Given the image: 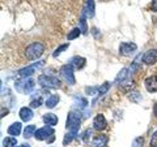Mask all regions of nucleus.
<instances>
[{
  "instance_id": "obj_1",
  "label": "nucleus",
  "mask_w": 157,
  "mask_h": 147,
  "mask_svg": "<svg viewBox=\"0 0 157 147\" xmlns=\"http://www.w3.org/2000/svg\"><path fill=\"white\" fill-rule=\"evenodd\" d=\"M81 124V113L78 111H71L67 116V121H66V128L68 131L77 134L78 133V128Z\"/></svg>"
},
{
  "instance_id": "obj_2",
  "label": "nucleus",
  "mask_w": 157,
  "mask_h": 147,
  "mask_svg": "<svg viewBox=\"0 0 157 147\" xmlns=\"http://www.w3.org/2000/svg\"><path fill=\"white\" fill-rule=\"evenodd\" d=\"M43 52H45V46L39 42H33L32 45L26 47L25 56L29 60H37V59H39L43 55Z\"/></svg>"
},
{
  "instance_id": "obj_3",
  "label": "nucleus",
  "mask_w": 157,
  "mask_h": 147,
  "mask_svg": "<svg viewBox=\"0 0 157 147\" xmlns=\"http://www.w3.org/2000/svg\"><path fill=\"white\" fill-rule=\"evenodd\" d=\"M38 83L43 89H59L62 86V82L58 77L54 76H47V74H41L38 77Z\"/></svg>"
},
{
  "instance_id": "obj_4",
  "label": "nucleus",
  "mask_w": 157,
  "mask_h": 147,
  "mask_svg": "<svg viewBox=\"0 0 157 147\" xmlns=\"http://www.w3.org/2000/svg\"><path fill=\"white\" fill-rule=\"evenodd\" d=\"M55 131H54V126H43V128H39L37 129L36 134H34V137H36L37 141H47L48 143L50 142L54 141V138H55Z\"/></svg>"
},
{
  "instance_id": "obj_5",
  "label": "nucleus",
  "mask_w": 157,
  "mask_h": 147,
  "mask_svg": "<svg viewBox=\"0 0 157 147\" xmlns=\"http://www.w3.org/2000/svg\"><path fill=\"white\" fill-rule=\"evenodd\" d=\"M59 74H60L62 80H64L68 85H75L76 83V78L73 74V66L71 64H66L59 69Z\"/></svg>"
},
{
  "instance_id": "obj_6",
  "label": "nucleus",
  "mask_w": 157,
  "mask_h": 147,
  "mask_svg": "<svg viewBox=\"0 0 157 147\" xmlns=\"http://www.w3.org/2000/svg\"><path fill=\"white\" fill-rule=\"evenodd\" d=\"M43 65H45V61H43V60L37 61V63H34V64L29 65L26 68H22V69H20L18 70V76L22 77V78H28V77H30L32 74H34L36 70L39 69V68H42Z\"/></svg>"
},
{
  "instance_id": "obj_7",
  "label": "nucleus",
  "mask_w": 157,
  "mask_h": 147,
  "mask_svg": "<svg viewBox=\"0 0 157 147\" xmlns=\"http://www.w3.org/2000/svg\"><path fill=\"white\" fill-rule=\"evenodd\" d=\"M34 86H36V82L32 78H25L24 81H18L16 82V87L18 91H22L25 94H30L34 90Z\"/></svg>"
},
{
  "instance_id": "obj_8",
  "label": "nucleus",
  "mask_w": 157,
  "mask_h": 147,
  "mask_svg": "<svg viewBox=\"0 0 157 147\" xmlns=\"http://www.w3.org/2000/svg\"><path fill=\"white\" fill-rule=\"evenodd\" d=\"M137 50V46L132 42H123L119 46V53L123 56H130Z\"/></svg>"
},
{
  "instance_id": "obj_9",
  "label": "nucleus",
  "mask_w": 157,
  "mask_h": 147,
  "mask_svg": "<svg viewBox=\"0 0 157 147\" xmlns=\"http://www.w3.org/2000/svg\"><path fill=\"white\" fill-rule=\"evenodd\" d=\"M106 126H107V121H106L104 115L100 113V115H97L94 119H93V129L94 130H98V131L105 130Z\"/></svg>"
},
{
  "instance_id": "obj_10",
  "label": "nucleus",
  "mask_w": 157,
  "mask_h": 147,
  "mask_svg": "<svg viewBox=\"0 0 157 147\" xmlns=\"http://www.w3.org/2000/svg\"><path fill=\"white\" fill-rule=\"evenodd\" d=\"M82 13H84L88 18H93V17H94V13H96L94 0H85L84 8H82Z\"/></svg>"
},
{
  "instance_id": "obj_11",
  "label": "nucleus",
  "mask_w": 157,
  "mask_h": 147,
  "mask_svg": "<svg viewBox=\"0 0 157 147\" xmlns=\"http://www.w3.org/2000/svg\"><path fill=\"white\" fill-rule=\"evenodd\" d=\"M143 63L147 65H152L157 63V50L153 48V50H148L144 55H143Z\"/></svg>"
},
{
  "instance_id": "obj_12",
  "label": "nucleus",
  "mask_w": 157,
  "mask_h": 147,
  "mask_svg": "<svg viewBox=\"0 0 157 147\" xmlns=\"http://www.w3.org/2000/svg\"><path fill=\"white\" fill-rule=\"evenodd\" d=\"M144 86L148 92H157V76H149L144 80Z\"/></svg>"
},
{
  "instance_id": "obj_13",
  "label": "nucleus",
  "mask_w": 157,
  "mask_h": 147,
  "mask_svg": "<svg viewBox=\"0 0 157 147\" xmlns=\"http://www.w3.org/2000/svg\"><path fill=\"white\" fill-rule=\"evenodd\" d=\"M107 142H109V137L105 134H100L92 141V147H106Z\"/></svg>"
},
{
  "instance_id": "obj_14",
  "label": "nucleus",
  "mask_w": 157,
  "mask_h": 147,
  "mask_svg": "<svg viewBox=\"0 0 157 147\" xmlns=\"http://www.w3.org/2000/svg\"><path fill=\"white\" fill-rule=\"evenodd\" d=\"M85 57H82V56H73L71 60H70V64L75 68V69H82V68L85 66Z\"/></svg>"
},
{
  "instance_id": "obj_15",
  "label": "nucleus",
  "mask_w": 157,
  "mask_h": 147,
  "mask_svg": "<svg viewBox=\"0 0 157 147\" xmlns=\"http://www.w3.org/2000/svg\"><path fill=\"white\" fill-rule=\"evenodd\" d=\"M18 115H20V119H21L24 122H28L33 119V111L29 108V107H22L18 112Z\"/></svg>"
},
{
  "instance_id": "obj_16",
  "label": "nucleus",
  "mask_w": 157,
  "mask_h": 147,
  "mask_svg": "<svg viewBox=\"0 0 157 147\" xmlns=\"http://www.w3.org/2000/svg\"><path fill=\"white\" fill-rule=\"evenodd\" d=\"M21 129H22L21 122H13L12 125H9V128H8L7 131H8L9 135L17 137V135H20V133H21Z\"/></svg>"
},
{
  "instance_id": "obj_17",
  "label": "nucleus",
  "mask_w": 157,
  "mask_h": 147,
  "mask_svg": "<svg viewBox=\"0 0 157 147\" xmlns=\"http://www.w3.org/2000/svg\"><path fill=\"white\" fill-rule=\"evenodd\" d=\"M130 74H131V70L128 69V68H123V69H122L119 73H118V76H117V78H115V82L117 83H123L127 78L130 77Z\"/></svg>"
},
{
  "instance_id": "obj_18",
  "label": "nucleus",
  "mask_w": 157,
  "mask_h": 147,
  "mask_svg": "<svg viewBox=\"0 0 157 147\" xmlns=\"http://www.w3.org/2000/svg\"><path fill=\"white\" fill-rule=\"evenodd\" d=\"M58 121H59L58 116L54 115V113H46L45 116H43V122L48 126H55L58 124Z\"/></svg>"
},
{
  "instance_id": "obj_19",
  "label": "nucleus",
  "mask_w": 157,
  "mask_h": 147,
  "mask_svg": "<svg viewBox=\"0 0 157 147\" xmlns=\"http://www.w3.org/2000/svg\"><path fill=\"white\" fill-rule=\"evenodd\" d=\"M59 100H60V98H59L58 95H50L46 99V102H45V106L47 107V108H54L58 103H59Z\"/></svg>"
},
{
  "instance_id": "obj_20",
  "label": "nucleus",
  "mask_w": 157,
  "mask_h": 147,
  "mask_svg": "<svg viewBox=\"0 0 157 147\" xmlns=\"http://www.w3.org/2000/svg\"><path fill=\"white\" fill-rule=\"evenodd\" d=\"M36 131H37L36 125H28L26 128L24 129V137H25L26 139H29V138H32V137L36 134Z\"/></svg>"
},
{
  "instance_id": "obj_21",
  "label": "nucleus",
  "mask_w": 157,
  "mask_h": 147,
  "mask_svg": "<svg viewBox=\"0 0 157 147\" xmlns=\"http://www.w3.org/2000/svg\"><path fill=\"white\" fill-rule=\"evenodd\" d=\"M17 145V139L14 137H6L3 139V146L4 147H14Z\"/></svg>"
},
{
  "instance_id": "obj_22",
  "label": "nucleus",
  "mask_w": 157,
  "mask_h": 147,
  "mask_svg": "<svg viewBox=\"0 0 157 147\" xmlns=\"http://www.w3.org/2000/svg\"><path fill=\"white\" fill-rule=\"evenodd\" d=\"M75 104H76V107H78V109H82L88 106V100L85 99V98L75 96Z\"/></svg>"
},
{
  "instance_id": "obj_23",
  "label": "nucleus",
  "mask_w": 157,
  "mask_h": 147,
  "mask_svg": "<svg viewBox=\"0 0 157 147\" xmlns=\"http://www.w3.org/2000/svg\"><path fill=\"white\" fill-rule=\"evenodd\" d=\"M80 34H81V29L80 27H75V29H72V30L68 33L67 39H68V41H73V39H76V38L80 37Z\"/></svg>"
},
{
  "instance_id": "obj_24",
  "label": "nucleus",
  "mask_w": 157,
  "mask_h": 147,
  "mask_svg": "<svg viewBox=\"0 0 157 147\" xmlns=\"http://www.w3.org/2000/svg\"><path fill=\"white\" fill-rule=\"evenodd\" d=\"M86 16L81 12V16H80V29H81V33L82 34H86L88 33V27H86Z\"/></svg>"
},
{
  "instance_id": "obj_25",
  "label": "nucleus",
  "mask_w": 157,
  "mask_h": 147,
  "mask_svg": "<svg viewBox=\"0 0 157 147\" xmlns=\"http://www.w3.org/2000/svg\"><path fill=\"white\" fill-rule=\"evenodd\" d=\"M76 135L77 134H75V133H72V131H68V133L64 135V138H63V145L64 146H67L68 143H71V142L76 138Z\"/></svg>"
},
{
  "instance_id": "obj_26",
  "label": "nucleus",
  "mask_w": 157,
  "mask_h": 147,
  "mask_svg": "<svg viewBox=\"0 0 157 147\" xmlns=\"http://www.w3.org/2000/svg\"><path fill=\"white\" fill-rule=\"evenodd\" d=\"M141 59H143V56L141 55H139L137 56L135 60H134V63H132V65H131V68H130V70H131V73H134V72H136L137 69H139V66H140V61H141Z\"/></svg>"
},
{
  "instance_id": "obj_27",
  "label": "nucleus",
  "mask_w": 157,
  "mask_h": 147,
  "mask_svg": "<svg viewBox=\"0 0 157 147\" xmlns=\"http://www.w3.org/2000/svg\"><path fill=\"white\" fill-rule=\"evenodd\" d=\"M109 89H110V83L109 82H105V83H102V85L98 87V95H105V94H107V91H109Z\"/></svg>"
},
{
  "instance_id": "obj_28",
  "label": "nucleus",
  "mask_w": 157,
  "mask_h": 147,
  "mask_svg": "<svg viewBox=\"0 0 157 147\" xmlns=\"http://www.w3.org/2000/svg\"><path fill=\"white\" fill-rule=\"evenodd\" d=\"M68 47H70V43H66V45H62V46H59L58 48H56V50L55 51H54V53H52V56L54 57H58L59 55H60V53L63 52V51H66L67 50V48Z\"/></svg>"
},
{
  "instance_id": "obj_29",
  "label": "nucleus",
  "mask_w": 157,
  "mask_h": 147,
  "mask_svg": "<svg viewBox=\"0 0 157 147\" xmlns=\"http://www.w3.org/2000/svg\"><path fill=\"white\" fill-rule=\"evenodd\" d=\"M130 99L132 100V102H135V103H137V102H140L141 100V95L139 94L137 91H134V92H130Z\"/></svg>"
},
{
  "instance_id": "obj_30",
  "label": "nucleus",
  "mask_w": 157,
  "mask_h": 147,
  "mask_svg": "<svg viewBox=\"0 0 157 147\" xmlns=\"http://www.w3.org/2000/svg\"><path fill=\"white\" fill-rule=\"evenodd\" d=\"M90 134H92V130H90V129H86L84 133L80 135L81 141H82V142H88V141H89V138H90Z\"/></svg>"
},
{
  "instance_id": "obj_31",
  "label": "nucleus",
  "mask_w": 157,
  "mask_h": 147,
  "mask_svg": "<svg viewBox=\"0 0 157 147\" xmlns=\"http://www.w3.org/2000/svg\"><path fill=\"white\" fill-rule=\"evenodd\" d=\"M42 102H43V99L41 96L37 98V99H33L32 103H30V107H32V108H38V107L42 104Z\"/></svg>"
},
{
  "instance_id": "obj_32",
  "label": "nucleus",
  "mask_w": 157,
  "mask_h": 147,
  "mask_svg": "<svg viewBox=\"0 0 157 147\" xmlns=\"http://www.w3.org/2000/svg\"><path fill=\"white\" fill-rule=\"evenodd\" d=\"M143 143H144V139L141 137H137L132 142V147H143Z\"/></svg>"
},
{
  "instance_id": "obj_33",
  "label": "nucleus",
  "mask_w": 157,
  "mask_h": 147,
  "mask_svg": "<svg viewBox=\"0 0 157 147\" xmlns=\"http://www.w3.org/2000/svg\"><path fill=\"white\" fill-rule=\"evenodd\" d=\"M151 147H157V130L155 131L151 138Z\"/></svg>"
},
{
  "instance_id": "obj_34",
  "label": "nucleus",
  "mask_w": 157,
  "mask_h": 147,
  "mask_svg": "<svg viewBox=\"0 0 157 147\" xmlns=\"http://www.w3.org/2000/svg\"><path fill=\"white\" fill-rule=\"evenodd\" d=\"M85 91H86L89 95H94L96 91H97V94H98V87H86Z\"/></svg>"
},
{
  "instance_id": "obj_35",
  "label": "nucleus",
  "mask_w": 157,
  "mask_h": 147,
  "mask_svg": "<svg viewBox=\"0 0 157 147\" xmlns=\"http://www.w3.org/2000/svg\"><path fill=\"white\" fill-rule=\"evenodd\" d=\"M92 34H93V37H94L96 39L97 38H100V35H101V34H100V31H98V29L97 27H92V31H90Z\"/></svg>"
},
{
  "instance_id": "obj_36",
  "label": "nucleus",
  "mask_w": 157,
  "mask_h": 147,
  "mask_svg": "<svg viewBox=\"0 0 157 147\" xmlns=\"http://www.w3.org/2000/svg\"><path fill=\"white\" fill-rule=\"evenodd\" d=\"M151 9L153 12H157V0H152V5H151Z\"/></svg>"
},
{
  "instance_id": "obj_37",
  "label": "nucleus",
  "mask_w": 157,
  "mask_h": 147,
  "mask_svg": "<svg viewBox=\"0 0 157 147\" xmlns=\"http://www.w3.org/2000/svg\"><path fill=\"white\" fill-rule=\"evenodd\" d=\"M8 108H4V107H2V117H4V116H7L8 115Z\"/></svg>"
},
{
  "instance_id": "obj_38",
  "label": "nucleus",
  "mask_w": 157,
  "mask_h": 147,
  "mask_svg": "<svg viewBox=\"0 0 157 147\" xmlns=\"http://www.w3.org/2000/svg\"><path fill=\"white\" fill-rule=\"evenodd\" d=\"M153 115H155V117L157 119V103H156L155 107H153Z\"/></svg>"
},
{
  "instance_id": "obj_39",
  "label": "nucleus",
  "mask_w": 157,
  "mask_h": 147,
  "mask_svg": "<svg viewBox=\"0 0 157 147\" xmlns=\"http://www.w3.org/2000/svg\"><path fill=\"white\" fill-rule=\"evenodd\" d=\"M20 147H30V146H29V145H25V143H24V145H21V146H20Z\"/></svg>"
},
{
  "instance_id": "obj_40",
  "label": "nucleus",
  "mask_w": 157,
  "mask_h": 147,
  "mask_svg": "<svg viewBox=\"0 0 157 147\" xmlns=\"http://www.w3.org/2000/svg\"><path fill=\"white\" fill-rule=\"evenodd\" d=\"M14 147H17V146H14ZM18 147H20V146H18Z\"/></svg>"
}]
</instances>
